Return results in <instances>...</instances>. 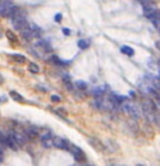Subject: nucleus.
<instances>
[{
    "label": "nucleus",
    "instance_id": "f257e3e1",
    "mask_svg": "<svg viewBox=\"0 0 160 166\" xmlns=\"http://www.w3.org/2000/svg\"><path fill=\"white\" fill-rule=\"evenodd\" d=\"M120 107H122V109L125 111L126 114H129L133 119H139L142 117V109H140V107H139L137 104H135L133 101L123 99L122 104H120Z\"/></svg>",
    "mask_w": 160,
    "mask_h": 166
},
{
    "label": "nucleus",
    "instance_id": "f03ea898",
    "mask_svg": "<svg viewBox=\"0 0 160 166\" xmlns=\"http://www.w3.org/2000/svg\"><path fill=\"white\" fill-rule=\"evenodd\" d=\"M21 36H23L26 40H33L34 37H38L40 36V29L34 24H27L21 30Z\"/></svg>",
    "mask_w": 160,
    "mask_h": 166
},
{
    "label": "nucleus",
    "instance_id": "7ed1b4c3",
    "mask_svg": "<svg viewBox=\"0 0 160 166\" xmlns=\"http://www.w3.org/2000/svg\"><path fill=\"white\" fill-rule=\"evenodd\" d=\"M14 7V4L10 1V0H3L0 3V16L1 17H9L11 9Z\"/></svg>",
    "mask_w": 160,
    "mask_h": 166
},
{
    "label": "nucleus",
    "instance_id": "20e7f679",
    "mask_svg": "<svg viewBox=\"0 0 160 166\" xmlns=\"http://www.w3.org/2000/svg\"><path fill=\"white\" fill-rule=\"evenodd\" d=\"M11 24H13V27H14L16 30L21 31L28 23L26 21V19H24L23 14H18V16H16L14 19H11Z\"/></svg>",
    "mask_w": 160,
    "mask_h": 166
},
{
    "label": "nucleus",
    "instance_id": "39448f33",
    "mask_svg": "<svg viewBox=\"0 0 160 166\" xmlns=\"http://www.w3.org/2000/svg\"><path fill=\"white\" fill-rule=\"evenodd\" d=\"M6 143H7V146L10 148V149H13V150L20 149V143L17 142V139L14 138V135L13 134H9L7 136H6Z\"/></svg>",
    "mask_w": 160,
    "mask_h": 166
},
{
    "label": "nucleus",
    "instance_id": "423d86ee",
    "mask_svg": "<svg viewBox=\"0 0 160 166\" xmlns=\"http://www.w3.org/2000/svg\"><path fill=\"white\" fill-rule=\"evenodd\" d=\"M68 150L71 152L72 155H74V158L77 159V160H85V155L82 153V150L80 149V148H77V146H74V145H71L70 143V146H68Z\"/></svg>",
    "mask_w": 160,
    "mask_h": 166
},
{
    "label": "nucleus",
    "instance_id": "0eeeda50",
    "mask_svg": "<svg viewBox=\"0 0 160 166\" xmlns=\"http://www.w3.org/2000/svg\"><path fill=\"white\" fill-rule=\"evenodd\" d=\"M41 145L44 148H54V136L50 134H46L41 136Z\"/></svg>",
    "mask_w": 160,
    "mask_h": 166
},
{
    "label": "nucleus",
    "instance_id": "6e6552de",
    "mask_svg": "<svg viewBox=\"0 0 160 166\" xmlns=\"http://www.w3.org/2000/svg\"><path fill=\"white\" fill-rule=\"evenodd\" d=\"M54 146L60 148V149L68 150V146H70V143L67 142L65 139H63V138H58V136H55V138H54Z\"/></svg>",
    "mask_w": 160,
    "mask_h": 166
},
{
    "label": "nucleus",
    "instance_id": "1a4fd4ad",
    "mask_svg": "<svg viewBox=\"0 0 160 166\" xmlns=\"http://www.w3.org/2000/svg\"><path fill=\"white\" fill-rule=\"evenodd\" d=\"M147 19H149V20H150V21H152V23L154 24L156 27H160V11L157 10V9L153 11L152 14H149V16H147Z\"/></svg>",
    "mask_w": 160,
    "mask_h": 166
},
{
    "label": "nucleus",
    "instance_id": "9d476101",
    "mask_svg": "<svg viewBox=\"0 0 160 166\" xmlns=\"http://www.w3.org/2000/svg\"><path fill=\"white\" fill-rule=\"evenodd\" d=\"M94 148H95L96 150H99V152H102V150H105V145L99 139H96V138H89V141H88Z\"/></svg>",
    "mask_w": 160,
    "mask_h": 166
},
{
    "label": "nucleus",
    "instance_id": "9b49d317",
    "mask_svg": "<svg viewBox=\"0 0 160 166\" xmlns=\"http://www.w3.org/2000/svg\"><path fill=\"white\" fill-rule=\"evenodd\" d=\"M10 97H11V98H13L16 102H23V101H24V98L20 94H18L17 91H10Z\"/></svg>",
    "mask_w": 160,
    "mask_h": 166
},
{
    "label": "nucleus",
    "instance_id": "f8f14e48",
    "mask_svg": "<svg viewBox=\"0 0 160 166\" xmlns=\"http://www.w3.org/2000/svg\"><path fill=\"white\" fill-rule=\"evenodd\" d=\"M27 136H28L30 139L37 138V136H38V134H37V129H36V128H30V129H27Z\"/></svg>",
    "mask_w": 160,
    "mask_h": 166
},
{
    "label": "nucleus",
    "instance_id": "ddd939ff",
    "mask_svg": "<svg viewBox=\"0 0 160 166\" xmlns=\"http://www.w3.org/2000/svg\"><path fill=\"white\" fill-rule=\"evenodd\" d=\"M120 50H122V53H125V54H128L129 57H133V54H135V51H133V48L126 47V46H123V47L120 48Z\"/></svg>",
    "mask_w": 160,
    "mask_h": 166
},
{
    "label": "nucleus",
    "instance_id": "4468645a",
    "mask_svg": "<svg viewBox=\"0 0 160 166\" xmlns=\"http://www.w3.org/2000/svg\"><path fill=\"white\" fill-rule=\"evenodd\" d=\"M6 146H7V143H6V136L3 134H0V150H3Z\"/></svg>",
    "mask_w": 160,
    "mask_h": 166
},
{
    "label": "nucleus",
    "instance_id": "2eb2a0df",
    "mask_svg": "<svg viewBox=\"0 0 160 166\" xmlns=\"http://www.w3.org/2000/svg\"><path fill=\"white\" fill-rule=\"evenodd\" d=\"M13 135H14V138L17 139V142L20 143V146H21V145L26 142V138H24L23 135H20V134H13Z\"/></svg>",
    "mask_w": 160,
    "mask_h": 166
},
{
    "label": "nucleus",
    "instance_id": "dca6fc26",
    "mask_svg": "<svg viewBox=\"0 0 160 166\" xmlns=\"http://www.w3.org/2000/svg\"><path fill=\"white\" fill-rule=\"evenodd\" d=\"M13 60L17 61V63H24L26 61V57H23V55H20V54H14L13 55Z\"/></svg>",
    "mask_w": 160,
    "mask_h": 166
},
{
    "label": "nucleus",
    "instance_id": "f3484780",
    "mask_svg": "<svg viewBox=\"0 0 160 166\" xmlns=\"http://www.w3.org/2000/svg\"><path fill=\"white\" fill-rule=\"evenodd\" d=\"M88 46H89V43L87 40H80L78 41V47L80 48H88Z\"/></svg>",
    "mask_w": 160,
    "mask_h": 166
},
{
    "label": "nucleus",
    "instance_id": "a211bd4d",
    "mask_svg": "<svg viewBox=\"0 0 160 166\" xmlns=\"http://www.w3.org/2000/svg\"><path fill=\"white\" fill-rule=\"evenodd\" d=\"M28 67H30V71H31V72H38V71H40L38 65H37V64H34V63H30Z\"/></svg>",
    "mask_w": 160,
    "mask_h": 166
},
{
    "label": "nucleus",
    "instance_id": "6ab92c4d",
    "mask_svg": "<svg viewBox=\"0 0 160 166\" xmlns=\"http://www.w3.org/2000/svg\"><path fill=\"white\" fill-rule=\"evenodd\" d=\"M94 95H95V98H99V97H104V91H102L101 88H96L95 91H94Z\"/></svg>",
    "mask_w": 160,
    "mask_h": 166
},
{
    "label": "nucleus",
    "instance_id": "aec40b11",
    "mask_svg": "<svg viewBox=\"0 0 160 166\" xmlns=\"http://www.w3.org/2000/svg\"><path fill=\"white\" fill-rule=\"evenodd\" d=\"M153 122L160 127V112H157V111L154 112V121H153Z\"/></svg>",
    "mask_w": 160,
    "mask_h": 166
},
{
    "label": "nucleus",
    "instance_id": "412c9836",
    "mask_svg": "<svg viewBox=\"0 0 160 166\" xmlns=\"http://www.w3.org/2000/svg\"><path fill=\"white\" fill-rule=\"evenodd\" d=\"M51 101H53V102H60V101H61V97H58V95H53V97H51Z\"/></svg>",
    "mask_w": 160,
    "mask_h": 166
},
{
    "label": "nucleus",
    "instance_id": "4be33fe9",
    "mask_svg": "<svg viewBox=\"0 0 160 166\" xmlns=\"http://www.w3.org/2000/svg\"><path fill=\"white\" fill-rule=\"evenodd\" d=\"M77 85H78L80 88H85V87H87V85H85V82H81V81H80V82H77Z\"/></svg>",
    "mask_w": 160,
    "mask_h": 166
},
{
    "label": "nucleus",
    "instance_id": "5701e85b",
    "mask_svg": "<svg viewBox=\"0 0 160 166\" xmlns=\"http://www.w3.org/2000/svg\"><path fill=\"white\" fill-rule=\"evenodd\" d=\"M63 31L65 33V36H70V34H71V30H68V29H64Z\"/></svg>",
    "mask_w": 160,
    "mask_h": 166
},
{
    "label": "nucleus",
    "instance_id": "b1692460",
    "mask_svg": "<svg viewBox=\"0 0 160 166\" xmlns=\"http://www.w3.org/2000/svg\"><path fill=\"white\" fill-rule=\"evenodd\" d=\"M55 20H57V21H58V20H61V16H60V14H57V16H55Z\"/></svg>",
    "mask_w": 160,
    "mask_h": 166
},
{
    "label": "nucleus",
    "instance_id": "393cba45",
    "mask_svg": "<svg viewBox=\"0 0 160 166\" xmlns=\"http://www.w3.org/2000/svg\"><path fill=\"white\" fill-rule=\"evenodd\" d=\"M1 160H3V152L0 150V162H1Z\"/></svg>",
    "mask_w": 160,
    "mask_h": 166
},
{
    "label": "nucleus",
    "instance_id": "a878e982",
    "mask_svg": "<svg viewBox=\"0 0 160 166\" xmlns=\"http://www.w3.org/2000/svg\"><path fill=\"white\" fill-rule=\"evenodd\" d=\"M156 46H157V48L160 50V41H157V43H156Z\"/></svg>",
    "mask_w": 160,
    "mask_h": 166
},
{
    "label": "nucleus",
    "instance_id": "bb28decb",
    "mask_svg": "<svg viewBox=\"0 0 160 166\" xmlns=\"http://www.w3.org/2000/svg\"><path fill=\"white\" fill-rule=\"evenodd\" d=\"M0 82H3V77H0Z\"/></svg>",
    "mask_w": 160,
    "mask_h": 166
},
{
    "label": "nucleus",
    "instance_id": "cd10ccee",
    "mask_svg": "<svg viewBox=\"0 0 160 166\" xmlns=\"http://www.w3.org/2000/svg\"><path fill=\"white\" fill-rule=\"evenodd\" d=\"M87 166H91V165H87Z\"/></svg>",
    "mask_w": 160,
    "mask_h": 166
},
{
    "label": "nucleus",
    "instance_id": "c85d7f7f",
    "mask_svg": "<svg viewBox=\"0 0 160 166\" xmlns=\"http://www.w3.org/2000/svg\"><path fill=\"white\" fill-rule=\"evenodd\" d=\"M159 30H160V27H159Z\"/></svg>",
    "mask_w": 160,
    "mask_h": 166
}]
</instances>
